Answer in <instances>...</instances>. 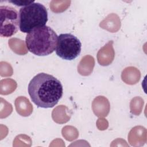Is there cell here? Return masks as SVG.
I'll use <instances>...</instances> for the list:
<instances>
[{
	"label": "cell",
	"mask_w": 147,
	"mask_h": 147,
	"mask_svg": "<svg viewBox=\"0 0 147 147\" xmlns=\"http://www.w3.org/2000/svg\"><path fill=\"white\" fill-rule=\"evenodd\" d=\"M28 91L32 102L41 108L55 106L63 93L60 82L53 76L44 72L37 74L32 79Z\"/></svg>",
	"instance_id": "obj_1"
},
{
	"label": "cell",
	"mask_w": 147,
	"mask_h": 147,
	"mask_svg": "<svg viewBox=\"0 0 147 147\" xmlns=\"http://www.w3.org/2000/svg\"><path fill=\"white\" fill-rule=\"evenodd\" d=\"M113 41H110L101 48L97 55L98 61L102 65H108L113 60L114 52L113 48Z\"/></svg>",
	"instance_id": "obj_6"
},
{
	"label": "cell",
	"mask_w": 147,
	"mask_h": 147,
	"mask_svg": "<svg viewBox=\"0 0 147 147\" xmlns=\"http://www.w3.org/2000/svg\"><path fill=\"white\" fill-rule=\"evenodd\" d=\"M20 30L29 33L35 29L45 26L48 21L47 8L41 3L33 2L20 9Z\"/></svg>",
	"instance_id": "obj_3"
},
{
	"label": "cell",
	"mask_w": 147,
	"mask_h": 147,
	"mask_svg": "<svg viewBox=\"0 0 147 147\" xmlns=\"http://www.w3.org/2000/svg\"><path fill=\"white\" fill-rule=\"evenodd\" d=\"M82 44L78 37L71 33H62L58 36L56 53L60 58L72 60L80 53Z\"/></svg>",
	"instance_id": "obj_4"
},
{
	"label": "cell",
	"mask_w": 147,
	"mask_h": 147,
	"mask_svg": "<svg viewBox=\"0 0 147 147\" xmlns=\"http://www.w3.org/2000/svg\"><path fill=\"white\" fill-rule=\"evenodd\" d=\"M15 105L17 112L22 116H29L33 111V107L29 100L24 96L18 97L15 100Z\"/></svg>",
	"instance_id": "obj_7"
},
{
	"label": "cell",
	"mask_w": 147,
	"mask_h": 147,
	"mask_svg": "<svg viewBox=\"0 0 147 147\" xmlns=\"http://www.w3.org/2000/svg\"><path fill=\"white\" fill-rule=\"evenodd\" d=\"M9 2L11 3L14 4V5L18 6H25L27 5H29L33 2L34 1H24V0H11V1H8Z\"/></svg>",
	"instance_id": "obj_8"
},
{
	"label": "cell",
	"mask_w": 147,
	"mask_h": 147,
	"mask_svg": "<svg viewBox=\"0 0 147 147\" xmlns=\"http://www.w3.org/2000/svg\"><path fill=\"white\" fill-rule=\"evenodd\" d=\"M58 36L49 26H44L34 29L25 38L26 47L29 52L38 56H47L56 48Z\"/></svg>",
	"instance_id": "obj_2"
},
{
	"label": "cell",
	"mask_w": 147,
	"mask_h": 147,
	"mask_svg": "<svg viewBox=\"0 0 147 147\" xmlns=\"http://www.w3.org/2000/svg\"><path fill=\"white\" fill-rule=\"evenodd\" d=\"M1 30L2 37H9L15 34L20 29L19 13L17 10L9 6H0Z\"/></svg>",
	"instance_id": "obj_5"
}]
</instances>
